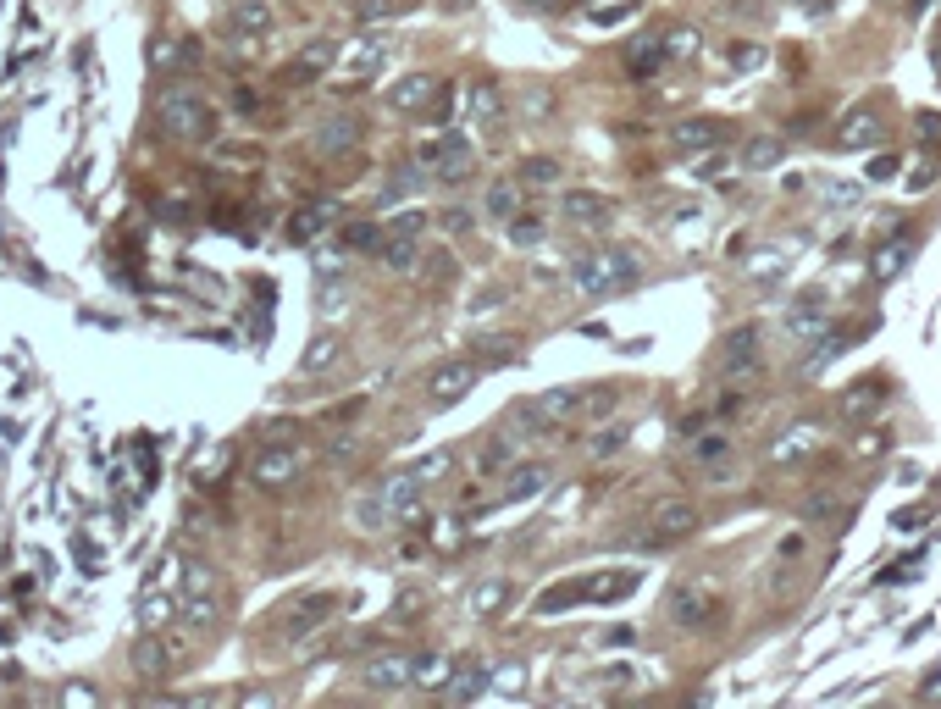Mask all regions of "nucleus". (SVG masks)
I'll return each instance as SVG.
<instances>
[{
    "instance_id": "79ce46f5",
    "label": "nucleus",
    "mask_w": 941,
    "mask_h": 709,
    "mask_svg": "<svg viewBox=\"0 0 941 709\" xmlns=\"http://www.w3.org/2000/svg\"><path fill=\"white\" fill-rule=\"evenodd\" d=\"M632 17H637V0H620V6H593V12H587V23L615 28V23H632Z\"/></svg>"
},
{
    "instance_id": "a18cd8bd",
    "label": "nucleus",
    "mask_w": 941,
    "mask_h": 709,
    "mask_svg": "<svg viewBox=\"0 0 941 709\" xmlns=\"http://www.w3.org/2000/svg\"><path fill=\"white\" fill-rule=\"evenodd\" d=\"M820 194H825L831 205H858V194H864V189H858L853 178H825V183H820Z\"/></svg>"
},
{
    "instance_id": "864d4df0",
    "label": "nucleus",
    "mask_w": 941,
    "mask_h": 709,
    "mask_svg": "<svg viewBox=\"0 0 941 709\" xmlns=\"http://www.w3.org/2000/svg\"><path fill=\"white\" fill-rule=\"evenodd\" d=\"M737 410H748V394H742V388H720L715 416H737Z\"/></svg>"
},
{
    "instance_id": "f257e3e1",
    "label": "nucleus",
    "mask_w": 941,
    "mask_h": 709,
    "mask_svg": "<svg viewBox=\"0 0 941 709\" xmlns=\"http://www.w3.org/2000/svg\"><path fill=\"white\" fill-rule=\"evenodd\" d=\"M643 283V266H637L632 250H604V255H587L576 266V289L593 294V300H609V294H626Z\"/></svg>"
},
{
    "instance_id": "58836bf2",
    "label": "nucleus",
    "mask_w": 941,
    "mask_h": 709,
    "mask_svg": "<svg viewBox=\"0 0 941 709\" xmlns=\"http://www.w3.org/2000/svg\"><path fill=\"white\" fill-rule=\"evenodd\" d=\"M338 355H344V349H338V338H316V344H310V355H305V366H299V377H322L327 366L338 361Z\"/></svg>"
},
{
    "instance_id": "dca6fc26",
    "label": "nucleus",
    "mask_w": 941,
    "mask_h": 709,
    "mask_svg": "<svg viewBox=\"0 0 941 709\" xmlns=\"http://www.w3.org/2000/svg\"><path fill=\"white\" fill-rule=\"evenodd\" d=\"M648 527H654L659 538H687V532L698 527V510H692V499H659V505L648 510Z\"/></svg>"
},
{
    "instance_id": "473e14b6",
    "label": "nucleus",
    "mask_w": 941,
    "mask_h": 709,
    "mask_svg": "<svg viewBox=\"0 0 941 709\" xmlns=\"http://www.w3.org/2000/svg\"><path fill=\"white\" fill-rule=\"evenodd\" d=\"M454 665L443 660V654H421V660H410V682L416 687H449Z\"/></svg>"
},
{
    "instance_id": "f3484780",
    "label": "nucleus",
    "mask_w": 941,
    "mask_h": 709,
    "mask_svg": "<svg viewBox=\"0 0 941 709\" xmlns=\"http://www.w3.org/2000/svg\"><path fill=\"white\" fill-rule=\"evenodd\" d=\"M460 106H465V122H471V128H499V117H504L499 84H471Z\"/></svg>"
},
{
    "instance_id": "72a5a7b5",
    "label": "nucleus",
    "mask_w": 941,
    "mask_h": 709,
    "mask_svg": "<svg viewBox=\"0 0 941 709\" xmlns=\"http://www.w3.org/2000/svg\"><path fill=\"white\" fill-rule=\"evenodd\" d=\"M515 178H521L526 189H548V183H560V161L554 156H526L521 167H515Z\"/></svg>"
},
{
    "instance_id": "5fc2aeb1",
    "label": "nucleus",
    "mask_w": 941,
    "mask_h": 709,
    "mask_svg": "<svg viewBox=\"0 0 941 709\" xmlns=\"http://www.w3.org/2000/svg\"><path fill=\"white\" fill-rule=\"evenodd\" d=\"M438 228L443 233H465V228H471V211H465V205H449V211L438 217Z\"/></svg>"
},
{
    "instance_id": "f704fd0d",
    "label": "nucleus",
    "mask_w": 941,
    "mask_h": 709,
    "mask_svg": "<svg viewBox=\"0 0 941 709\" xmlns=\"http://www.w3.org/2000/svg\"><path fill=\"white\" fill-rule=\"evenodd\" d=\"M421 233H427V211H394V217L382 222V239H416L421 244Z\"/></svg>"
},
{
    "instance_id": "20e7f679",
    "label": "nucleus",
    "mask_w": 941,
    "mask_h": 709,
    "mask_svg": "<svg viewBox=\"0 0 941 709\" xmlns=\"http://www.w3.org/2000/svg\"><path fill=\"white\" fill-rule=\"evenodd\" d=\"M548 488V466H537V460H526V466H510L499 482V493H477L471 499V510H493V505H521V499H537V493Z\"/></svg>"
},
{
    "instance_id": "393cba45",
    "label": "nucleus",
    "mask_w": 941,
    "mask_h": 709,
    "mask_svg": "<svg viewBox=\"0 0 941 709\" xmlns=\"http://www.w3.org/2000/svg\"><path fill=\"white\" fill-rule=\"evenodd\" d=\"M781 133H753L748 139V150H742V167L748 172H770V167H781Z\"/></svg>"
},
{
    "instance_id": "c85d7f7f",
    "label": "nucleus",
    "mask_w": 941,
    "mask_h": 709,
    "mask_svg": "<svg viewBox=\"0 0 941 709\" xmlns=\"http://www.w3.org/2000/svg\"><path fill=\"white\" fill-rule=\"evenodd\" d=\"M814 438H820L814 427H792V433H781V438L770 444V460H775V466H792V460L814 455Z\"/></svg>"
},
{
    "instance_id": "a19ab883",
    "label": "nucleus",
    "mask_w": 941,
    "mask_h": 709,
    "mask_svg": "<svg viewBox=\"0 0 941 709\" xmlns=\"http://www.w3.org/2000/svg\"><path fill=\"white\" fill-rule=\"evenodd\" d=\"M416 615H427V593L421 588H405L394 604V626H416Z\"/></svg>"
},
{
    "instance_id": "6ab92c4d",
    "label": "nucleus",
    "mask_w": 941,
    "mask_h": 709,
    "mask_svg": "<svg viewBox=\"0 0 941 709\" xmlns=\"http://www.w3.org/2000/svg\"><path fill=\"white\" fill-rule=\"evenodd\" d=\"M875 139H881V117H875L870 106H858L842 117V128H836V150H870Z\"/></svg>"
},
{
    "instance_id": "c9c22d12",
    "label": "nucleus",
    "mask_w": 941,
    "mask_h": 709,
    "mask_svg": "<svg viewBox=\"0 0 941 709\" xmlns=\"http://www.w3.org/2000/svg\"><path fill=\"white\" fill-rule=\"evenodd\" d=\"M687 455L698 460V466H715V460L731 455V438H726V433H698V438L687 444Z\"/></svg>"
},
{
    "instance_id": "ddd939ff",
    "label": "nucleus",
    "mask_w": 941,
    "mask_h": 709,
    "mask_svg": "<svg viewBox=\"0 0 941 709\" xmlns=\"http://www.w3.org/2000/svg\"><path fill=\"white\" fill-rule=\"evenodd\" d=\"M560 217L576 222V228H598V222L615 217V205H609L604 194H593V189H565L560 194Z\"/></svg>"
},
{
    "instance_id": "f03ea898",
    "label": "nucleus",
    "mask_w": 941,
    "mask_h": 709,
    "mask_svg": "<svg viewBox=\"0 0 941 709\" xmlns=\"http://www.w3.org/2000/svg\"><path fill=\"white\" fill-rule=\"evenodd\" d=\"M161 128H167L172 139H183V145H194V139L211 133V106H205L200 95H189V89H167V95H161Z\"/></svg>"
},
{
    "instance_id": "5701e85b",
    "label": "nucleus",
    "mask_w": 941,
    "mask_h": 709,
    "mask_svg": "<svg viewBox=\"0 0 941 709\" xmlns=\"http://www.w3.org/2000/svg\"><path fill=\"white\" fill-rule=\"evenodd\" d=\"M360 682H366V687H382V693H394V687L410 682V660H399V654H377V660H366Z\"/></svg>"
},
{
    "instance_id": "6e6552de",
    "label": "nucleus",
    "mask_w": 941,
    "mask_h": 709,
    "mask_svg": "<svg viewBox=\"0 0 941 709\" xmlns=\"http://www.w3.org/2000/svg\"><path fill=\"white\" fill-rule=\"evenodd\" d=\"M227 28H233V45L239 50H255L266 34L277 28V12L266 6V0H233V17H227Z\"/></svg>"
},
{
    "instance_id": "09e8293b",
    "label": "nucleus",
    "mask_w": 941,
    "mask_h": 709,
    "mask_svg": "<svg viewBox=\"0 0 941 709\" xmlns=\"http://www.w3.org/2000/svg\"><path fill=\"white\" fill-rule=\"evenodd\" d=\"M936 172H941V167H936V161L925 156V161H914V167H908V178H903V183H908V189H914V194H925L930 183H936Z\"/></svg>"
},
{
    "instance_id": "412c9836",
    "label": "nucleus",
    "mask_w": 941,
    "mask_h": 709,
    "mask_svg": "<svg viewBox=\"0 0 941 709\" xmlns=\"http://www.w3.org/2000/svg\"><path fill=\"white\" fill-rule=\"evenodd\" d=\"M338 610V599L333 593H305V599L288 610V637H305V632H316L322 626V615H333Z\"/></svg>"
},
{
    "instance_id": "cd10ccee",
    "label": "nucleus",
    "mask_w": 941,
    "mask_h": 709,
    "mask_svg": "<svg viewBox=\"0 0 941 709\" xmlns=\"http://www.w3.org/2000/svg\"><path fill=\"white\" fill-rule=\"evenodd\" d=\"M665 61H670L665 39H637V45L626 50V67H632V78H654Z\"/></svg>"
},
{
    "instance_id": "bf43d9fd",
    "label": "nucleus",
    "mask_w": 941,
    "mask_h": 709,
    "mask_svg": "<svg viewBox=\"0 0 941 709\" xmlns=\"http://www.w3.org/2000/svg\"><path fill=\"white\" fill-rule=\"evenodd\" d=\"M919 693H925V698H941V671L925 676V687H919Z\"/></svg>"
},
{
    "instance_id": "c03bdc74",
    "label": "nucleus",
    "mask_w": 941,
    "mask_h": 709,
    "mask_svg": "<svg viewBox=\"0 0 941 709\" xmlns=\"http://www.w3.org/2000/svg\"><path fill=\"white\" fill-rule=\"evenodd\" d=\"M842 349H847V333H831V338L820 333V344H814V355H809V372H825V366H831Z\"/></svg>"
},
{
    "instance_id": "39448f33",
    "label": "nucleus",
    "mask_w": 941,
    "mask_h": 709,
    "mask_svg": "<svg viewBox=\"0 0 941 709\" xmlns=\"http://www.w3.org/2000/svg\"><path fill=\"white\" fill-rule=\"evenodd\" d=\"M183 621L194 626V632H205V626H216V577L205 571V565H189L183 571V599H178Z\"/></svg>"
},
{
    "instance_id": "49530a36",
    "label": "nucleus",
    "mask_w": 941,
    "mask_h": 709,
    "mask_svg": "<svg viewBox=\"0 0 941 709\" xmlns=\"http://www.w3.org/2000/svg\"><path fill=\"white\" fill-rule=\"evenodd\" d=\"M726 61L737 67V73H759V67H764V50H759V45H731Z\"/></svg>"
},
{
    "instance_id": "4d7b16f0",
    "label": "nucleus",
    "mask_w": 941,
    "mask_h": 709,
    "mask_svg": "<svg viewBox=\"0 0 941 709\" xmlns=\"http://www.w3.org/2000/svg\"><path fill=\"white\" fill-rule=\"evenodd\" d=\"M183 61H194V50H183V45H167V50H155V67H183Z\"/></svg>"
},
{
    "instance_id": "603ef678",
    "label": "nucleus",
    "mask_w": 941,
    "mask_h": 709,
    "mask_svg": "<svg viewBox=\"0 0 941 709\" xmlns=\"http://www.w3.org/2000/svg\"><path fill=\"white\" fill-rule=\"evenodd\" d=\"M665 50H670V61L698 56V34H687V28H681V34H670V39H665Z\"/></svg>"
},
{
    "instance_id": "4c0bfd02",
    "label": "nucleus",
    "mask_w": 941,
    "mask_h": 709,
    "mask_svg": "<svg viewBox=\"0 0 941 709\" xmlns=\"http://www.w3.org/2000/svg\"><path fill=\"white\" fill-rule=\"evenodd\" d=\"M787 333L792 338H820L825 333V311H814V300H803L798 311L787 316Z\"/></svg>"
},
{
    "instance_id": "ea45409f",
    "label": "nucleus",
    "mask_w": 941,
    "mask_h": 709,
    "mask_svg": "<svg viewBox=\"0 0 941 709\" xmlns=\"http://www.w3.org/2000/svg\"><path fill=\"white\" fill-rule=\"evenodd\" d=\"M410 471H416V477H421V488H427V482H443V477L454 471V455H449V449H432V455H421Z\"/></svg>"
},
{
    "instance_id": "a211bd4d",
    "label": "nucleus",
    "mask_w": 941,
    "mask_h": 709,
    "mask_svg": "<svg viewBox=\"0 0 941 709\" xmlns=\"http://www.w3.org/2000/svg\"><path fill=\"white\" fill-rule=\"evenodd\" d=\"M338 56H344V45H338V39H310V45L294 56L288 78H299V84H305V78H322L327 67H338Z\"/></svg>"
},
{
    "instance_id": "a878e982",
    "label": "nucleus",
    "mask_w": 941,
    "mask_h": 709,
    "mask_svg": "<svg viewBox=\"0 0 941 709\" xmlns=\"http://www.w3.org/2000/svg\"><path fill=\"white\" fill-rule=\"evenodd\" d=\"M587 599H598V593H593V582H565V588H548V593H537V615L576 610V604H587Z\"/></svg>"
},
{
    "instance_id": "9b49d317",
    "label": "nucleus",
    "mask_w": 941,
    "mask_h": 709,
    "mask_svg": "<svg viewBox=\"0 0 941 709\" xmlns=\"http://www.w3.org/2000/svg\"><path fill=\"white\" fill-rule=\"evenodd\" d=\"M709 615H715V599H709L703 582H676L670 588V621L676 626H703Z\"/></svg>"
},
{
    "instance_id": "3c124183",
    "label": "nucleus",
    "mask_w": 941,
    "mask_h": 709,
    "mask_svg": "<svg viewBox=\"0 0 941 709\" xmlns=\"http://www.w3.org/2000/svg\"><path fill=\"white\" fill-rule=\"evenodd\" d=\"M620 438H626V433H620V427H609V433H593V444H587V455H593V460H609V455H615V449H620Z\"/></svg>"
},
{
    "instance_id": "423d86ee",
    "label": "nucleus",
    "mask_w": 941,
    "mask_h": 709,
    "mask_svg": "<svg viewBox=\"0 0 941 709\" xmlns=\"http://www.w3.org/2000/svg\"><path fill=\"white\" fill-rule=\"evenodd\" d=\"M299 466H305V455H299L294 444L261 449V455L250 460V482H255V488H266V493H277V488H288V482L299 477Z\"/></svg>"
},
{
    "instance_id": "2f4dec72",
    "label": "nucleus",
    "mask_w": 941,
    "mask_h": 709,
    "mask_svg": "<svg viewBox=\"0 0 941 709\" xmlns=\"http://www.w3.org/2000/svg\"><path fill=\"white\" fill-rule=\"evenodd\" d=\"M504 599H510V582H504V577L477 582V588H471V615H477V621H488V615L499 610Z\"/></svg>"
},
{
    "instance_id": "13d9d810",
    "label": "nucleus",
    "mask_w": 941,
    "mask_h": 709,
    "mask_svg": "<svg viewBox=\"0 0 941 709\" xmlns=\"http://www.w3.org/2000/svg\"><path fill=\"white\" fill-rule=\"evenodd\" d=\"M803 516H836V499L831 493H814L809 505H803Z\"/></svg>"
},
{
    "instance_id": "e433bc0d",
    "label": "nucleus",
    "mask_w": 941,
    "mask_h": 709,
    "mask_svg": "<svg viewBox=\"0 0 941 709\" xmlns=\"http://www.w3.org/2000/svg\"><path fill=\"white\" fill-rule=\"evenodd\" d=\"M504 233H510L515 250H532V244L548 239V222L543 217H510V228H504Z\"/></svg>"
},
{
    "instance_id": "37998d69",
    "label": "nucleus",
    "mask_w": 941,
    "mask_h": 709,
    "mask_svg": "<svg viewBox=\"0 0 941 709\" xmlns=\"http://www.w3.org/2000/svg\"><path fill=\"white\" fill-rule=\"evenodd\" d=\"M488 217H499V222L515 217V178H510V183H493V189H488Z\"/></svg>"
},
{
    "instance_id": "0eeeda50",
    "label": "nucleus",
    "mask_w": 941,
    "mask_h": 709,
    "mask_svg": "<svg viewBox=\"0 0 941 709\" xmlns=\"http://www.w3.org/2000/svg\"><path fill=\"white\" fill-rule=\"evenodd\" d=\"M477 383H482V361H471V355H465V361H443L438 372L427 377V399L432 405H454V399L471 394Z\"/></svg>"
},
{
    "instance_id": "de8ad7c7",
    "label": "nucleus",
    "mask_w": 941,
    "mask_h": 709,
    "mask_svg": "<svg viewBox=\"0 0 941 709\" xmlns=\"http://www.w3.org/2000/svg\"><path fill=\"white\" fill-rule=\"evenodd\" d=\"M659 217H670V222H698L703 205H698V200H659Z\"/></svg>"
},
{
    "instance_id": "b1692460",
    "label": "nucleus",
    "mask_w": 941,
    "mask_h": 709,
    "mask_svg": "<svg viewBox=\"0 0 941 709\" xmlns=\"http://www.w3.org/2000/svg\"><path fill=\"white\" fill-rule=\"evenodd\" d=\"M327 228H333V205H305V211H294V222H288V239L316 244Z\"/></svg>"
},
{
    "instance_id": "bb28decb",
    "label": "nucleus",
    "mask_w": 941,
    "mask_h": 709,
    "mask_svg": "<svg viewBox=\"0 0 941 709\" xmlns=\"http://www.w3.org/2000/svg\"><path fill=\"white\" fill-rule=\"evenodd\" d=\"M908 255H914V244H908V239H892V244H881V250L870 255V277H875V283H892V277H897V272H903V266H908Z\"/></svg>"
},
{
    "instance_id": "1a4fd4ad",
    "label": "nucleus",
    "mask_w": 941,
    "mask_h": 709,
    "mask_svg": "<svg viewBox=\"0 0 941 709\" xmlns=\"http://www.w3.org/2000/svg\"><path fill=\"white\" fill-rule=\"evenodd\" d=\"M377 499H382V510L394 521H416L421 516V477L416 471H399V477H388L377 488Z\"/></svg>"
},
{
    "instance_id": "c756f323",
    "label": "nucleus",
    "mask_w": 941,
    "mask_h": 709,
    "mask_svg": "<svg viewBox=\"0 0 941 709\" xmlns=\"http://www.w3.org/2000/svg\"><path fill=\"white\" fill-rule=\"evenodd\" d=\"M875 410H881V388H870V383L847 388V394L836 399V416L842 421H864V416H875Z\"/></svg>"
},
{
    "instance_id": "7ed1b4c3",
    "label": "nucleus",
    "mask_w": 941,
    "mask_h": 709,
    "mask_svg": "<svg viewBox=\"0 0 941 709\" xmlns=\"http://www.w3.org/2000/svg\"><path fill=\"white\" fill-rule=\"evenodd\" d=\"M416 161L432 172V178L460 183L465 172L477 167V150H471V139H465V133H438V139H427V145H421Z\"/></svg>"
},
{
    "instance_id": "6e6d98bb",
    "label": "nucleus",
    "mask_w": 941,
    "mask_h": 709,
    "mask_svg": "<svg viewBox=\"0 0 941 709\" xmlns=\"http://www.w3.org/2000/svg\"><path fill=\"white\" fill-rule=\"evenodd\" d=\"M864 178H870V183H886V178H897V156H875Z\"/></svg>"
},
{
    "instance_id": "4468645a",
    "label": "nucleus",
    "mask_w": 941,
    "mask_h": 709,
    "mask_svg": "<svg viewBox=\"0 0 941 709\" xmlns=\"http://www.w3.org/2000/svg\"><path fill=\"white\" fill-rule=\"evenodd\" d=\"M388 56H394V45L371 34V39H355V45L338 56V67H344L349 78H371V73H382V67H388Z\"/></svg>"
},
{
    "instance_id": "9d476101",
    "label": "nucleus",
    "mask_w": 941,
    "mask_h": 709,
    "mask_svg": "<svg viewBox=\"0 0 941 709\" xmlns=\"http://www.w3.org/2000/svg\"><path fill=\"white\" fill-rule=\"evenodd\" d=\"M310 150L322 161H349L360 150V128L349 117H327L322 128H316V139H310Z\"/></svg>"
},
{
    "instance_id": "aec40b11",
    "label": "nucleus",
    "mask_w": 941,
    "mask_h": 709,
    "mask_svg": "<svg viewBox=\"0 0 941 709\" xmlns=\"http://www.w3.org/2000/svg\"><path fill=\"white\" fill-rule=\"evenodd\" d=\"M172 615H178V593L161 588V582H150V588H144V599H139V621H144V632H167Z\"/></svg>"
},
{
    "instance_id": "7c9ffc66",
    "label": "nucleus",
    "mask_w": 941,
    "mask_h": 709,
    "mask_svg": "<svg viewBox=\"0 0 941 709\" xmlns=\"http://www.w3.org/2000/svg\"><path fill=\"white\" fill-rule=\"evenodd\" d=\"M133 671H139V676H161V671H167V643H161L155 632H144L139 643H133Z\"/></svg>"
},
{
    "instance_id": "f8f14e48",
    "label": "nucleus",
    "mask_w": 941,
    "mask_h": 709,
    "mask_svg": "<svg viewBox=\"0 0 941 709\" xmlns=\"http://www.w3.org/2000/svg\"><path fill=\"white\" fill-rule=\"evenodd\" d=\"M720 366H726V377H759V366H764L759 361V327L742 322L737 333L726 338V361Z\"/></svg>"
},
{
    "instance_id": "2eb2a0df",
    "label": "nucleus",
    "mask_w": 941,
    "mask_h": 709,
    "mask_svg": "<svg viewBox=\"0 0 941 709\" xmlns=\"http://www.w3.org/2000/svg\"><path fill=\"white\" fill-rule=\"evenodd\" d=\"M726 139V122H715V117H698V122H681L676 133H670V145L681 150V156H709V150Z\"/></svg>"
},
{
    "instance_id": "4be33fe9",
    "label": "nucleus",
    "mask_w": 941,
    "mask_h": 709,
    "mask_svg": "<svg viewBox=\"0 0 941 709\" xmlns=\"http://www.w3.org/2000/svg\"><path fill=\"white\" fill-rule=\"evenodd\" d=\"M432 100H438V84H432L427 73H410L388 89V106L394 111H421V106H432Z\"/></svg>"
},
{
    "instance_id": "052dcab7",
    "label": "nucleus",
    "mask_w": 941,
    "mask_h": 709,
    "mask_svg": "<svg viewBox=\"0 0 941 709\" xmlns=\"http://www.w3.org/2000/svg\"><path fill=\"white\" fill-rule=\"evenodd\" d=\"M394 6H399V12H410V6H416V0H394Z\"/></svg>"
},
{
    "instance_id": "8fccbe9b",
    "label": "nucleus",
    "mask_w": 941,
    "mask_h": 709,
    "mask_svg": "<svg viewBox=\"0 0 941 709\" xmlns=\"http://www.w3.org/2000/svg\"><path fill=\"white\" fill-rule=\"evenodd\" d=\"M482 687H488V676H482V671H465V676H449V693H454V698H477Z\"/></svg>"
}]
</instances>
